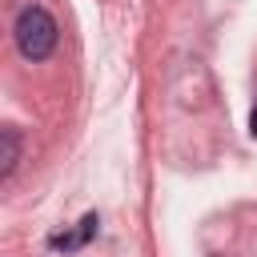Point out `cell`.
Here are the masks:
<instances>
[{
	"mask_svg": "<svg viewBox=\"0 0 257 257\" xmlns=\"http://www.w3.org/2000/svg\"><path fill=\"white\" fill-rule=\"evenodd\" d=\"M12 36H16V48L28 56V60H44L52 48H56V20L44 12V8H24L12 24Z\"/></svg>",
	"mask_w": 257,
	"mask_h": 257,
	"instance_id": "6da1fadb",
	"label": "cell"
},
{
	"mask_svg": "<svg viewBox=\"0 0 257 257\" xmlns=\"http://www.w3.org/2000/svg\"><path fill=\"white\" fill-rule=\"evenodd\" d=\"M16 165H20V133L8 124L0 128V181H12Z\"/></svg>",
	"mask_w": 257,
	"mask_h": 257,
	"instance_id": "7a4b0ae2",
	"label": "cell"
},
{
	"mask_svg": "<svg viewBox=\"0 0 257 257\" xmlns=\"http://www.w3.org/2000/svg\"><path fill=\"white\" fill-rule=\"evenodd\" d=\"M249 133L257 137V108H253V116H249Z\"/></svg>",
	"mask_w": 257,
	"mask_h": 257,
	"instance_id": "3957f363",
	"label": "cell"
}]
</instances>
